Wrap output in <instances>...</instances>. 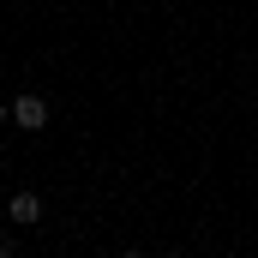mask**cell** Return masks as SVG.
<instances>
[{
	"label": "cell",
	"instance_id": "obj_1",
	"mask_svg": "<svg viewBox=\"0 0 258 258\" xmlns=\"http://www.w3.org/2000/svg\"><path fill=\"white\" fill-rule=\"evenodd\" d=\"M48 114H54L48 96H36V90H18V96H12V120H18L24 132H42V126H48Z\"/></svg>",
	"mask_w": 258,
	"mask_h": 258
},
{
	"label": "cell",
	"instance_id": "obj_3",
	"mask_svg": "<svg viewBox=\"0 0 258 258\" xmlns=\"http://www.w3.org/2000/svg\"><path fill=\"white\" fill-rule=\"evenodd\" d=\"M0 258H18V240L12 234H0Z\"/></svg>",
	"mask_w": 258,
	"mask_h": 258
},
{
	"label": "cell",
	"instance_id": "obj_6",
	"mask_svg": "<svg viewBox=\"0 0 258 258\" xmlns=\"http://www.w3.org/2000/svg\"><path fill=\"white\" fill-rule=\"evenodd\" d=\"M162 258H186V252H162Z\"/></svg>",
	"mask_w": 258,
	"mask_h": 258
},
{
	"label": "cell",
	"instance_id": "obj_2",
	"mask_svg": "<svg viewBox=\"0 0 258 258\" xmlns=\"http://www.w3.org/2000/svg\"><path fill=\"white\" fill-rule=\"evenodd\" d=\"M6 216H12L18 228H30V222H42V198L30 192V186H18V192L6 198Z\"/></svg>",
	"mask_w": 258,
	"mask_h": 258
},
{
	"label": "cell",
	"instance_id": "obj_4",
	"mask_svg": "<svg viewBox=\"0 0 258 258\" xmlns=\"http://www.w3.org/2000/svg\"><path fill=\"white\" fill-rule=\"evenodd\" d=\"M6 120H12V102H0V126H6Z\"/></svg>",
	"mask_w": 258,
	"mask_h": 258
},
{
	"label": "cell",
	"instance_id": "obj_5",
	"mask_svg": "<svg viewBox=\"0 0 258 258\" xmlns=\"http://www.w3.org/2000/svg\"><path fill=\"white\" fill-rule=\"evenodd\" d=\"M120 258H150V252H120Z\"/></svg>",
	"mask_w": 258,
	"mask_h": 258
}]
</instances>
